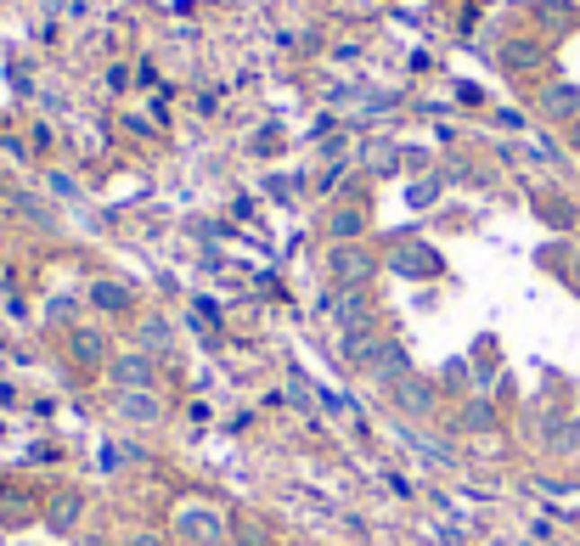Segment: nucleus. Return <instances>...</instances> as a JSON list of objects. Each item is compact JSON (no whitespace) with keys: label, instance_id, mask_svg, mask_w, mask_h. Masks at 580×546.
<instances>
[{"label":"nucleus","instance_id":"1","mask_svg":"<svg viewBox=\"0 0 580 546\" xmlns=\"http://www.w3.org/2000/svg\"><path fill=\"white\" fill-rule=\"evenodd\" d=\"M389 394H395V411H412V417H428V411H434V394H428V383H417L412 372L395 377Z\"/></svg>","mask_w":580,"mask_h":546},{"label":"nucleus","instance_id":"2","mask_svg":"<svg viewBox=\"0 0 580 546\" xmlns=\"http://www.w3.org/2000/svg\"><path fill=\"white\" fill-rule=\"evenodd\" d=\"M113 383L119 389H153V355H147V349L119 355V361H113Z\"/></svg>","mask_w":580,"mask_h":546},{"label":"nucleus","instance_id":"3","mask_svg":"<svg viewBox=\"0 0 580 546\" xmlns=\"http://www.w3.org/2000/svg\"><path fill=\"white\" fill-rule=\"evenodd\" d=\"M333 277H338L344 287H367V277H372V260L361 254V248H338V260H333Z\"/></svg>","mask_w":580,"mask_h":546},{"label":"nucleus","instance_id":"4","mask_svg":"<svg viewBox=\"0 0 580 546\" xmlns=\"http://www.w3.org/2000/svg\"><path fill=\"white\" fill-rule=\"evenodd\" d=\"M119 411L130 417V423H158V417H164V406H158L153 389H124L119 394Z\"/></svg>","mask_w":580,"mask_h":546},{"label":"nucleus","instance_id":"5","mask_svg":"<svg viewBox=\"0 0 580 546\" xmlns=\"http://www.w3.org/2000/svg\"><path fill=\"white\" fill-rule=\"evenodd\" d=\"M79 513H85V496H79V490H62V496L51 501V513H46V518H51V535L74 530V518H79Z\"/></svg>","mask_w":580,"mask_h":546},{"label":"nucleus","instance_id":"6","mask_svg":"<svg viewBox=\"0 0 580 546\" xmlns=\"http://www.w3.org/2000/svg\"><path fill=\"white\" fill-rule=\"evenodd\" d=\"M74 361L79 366H102L107 361V339H102V332H91V327H79L74 332Z\"/></svg>","mask_w":580,"mask_h":546},{"label":"nucleus","instance_id":"7","mask_svg":"<svg viewBox=\"0 0 580 546\" xmlns=\"http://www.w3.org/2000/svg\"><path fill=\"white\" fill-rule=\"evenodd\" d=\"M395 270H400V277H434L440 260L428 254V248H400V254H395Z\"/></svg>","mask_w":580,"mask_h":546},{"label":"nucleus","instance_id":"8","mask_svg":"<svg viewBox=\"0 0 580 546\" xmlns=\"http://www.w3.org/2000/svg\"><path fill=\"white\" fill-rule=\"evenodd\" d=\"M91 304H96V310H130L136 293L124 287V282H96V287H91Z\"/></svg>","mask_w":580,"mask_h":546},{"label":"nucleus","instance_id":"9","mask_svg":"<svg viewBox=\"0 0 580 546\" xmlns=\"http://www.w3.org/2000/svg\"><path fill=\"white\" fill-rule=\"evenodd\" d=\"M0 518H6V524H29V518H34V501H29L23 490L0 485Z\"/></svg>","mask_w":580,"mask_h":546},{"label":"nucleus","instance_id":"10","mask_svg":"<svg viewBox=\"0 0 580 546\" xmlns=\"http://www.w3.org/2000/svg\"><path fill=\"white\" fill-rule=\"evenodd\" d=\"M181 530H192L198 541H214V535H220V518L203 513V507H192V513H181Z\"/></svg>","mask_w":580,"mask_h":546},{"label":"nucleus","instance_id":"11","mask_svg":"<svg viewBox=\"0 0 580 546\" xmlns=\"http://www.w3.org/2000/svg\"><path fill=\"white\" fill-rule=\"evenodd\" d=\"M141 344H147V349H164V344H169V327H164V321H147V327H141Z\"/></svg>","mask_w":580,"mask_h":546},{"label":"nucleus","instance_id":"12","mask_svg":"<svg viewBox=\"0 0 580 546\" xmlns=\"http://www.w3.org/2000/svg\"><path fill=\"white\" fill-rule=\"evenodd\" d=\"M355 231H361V215H350V208H344V215L333 220V237H355Z\"/></svg>","mask_w":580,"mask_h":546},{"label":"nucleus","instance_id":"13","mask_svg":"<svg viewBox=\"0 0 580 546\" xmlns=\"http://www.w3.org/2000/svg\"><path fill=\"white\" fill-rule=\"evenodd\" d=\"M130 546H164V541H158V535H136Z\"/></svg>","mask_w":580,"mask_h":546}]
</instances>
